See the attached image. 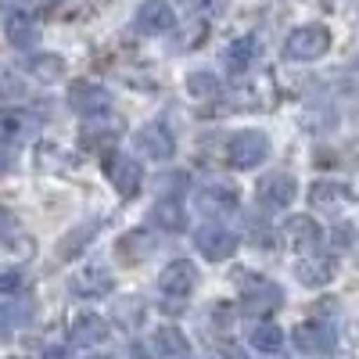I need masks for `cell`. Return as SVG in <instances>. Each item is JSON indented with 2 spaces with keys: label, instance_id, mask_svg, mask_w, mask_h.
<instances>
[{
  "label": "cell",
  "instance_id": "3",
  "mask_svg": "<svg viewBox=\"0 0 359 359\" xmlns=\"http://www.w3.org/2000/svg\"><path fill=\"white\" fill-rule=\"evenodd\" d=\"M194 287H198V269H194V262H187V259L169 262L162 273H158V291H162L165 298H176V302L191 298Z\"/></svg>",
  "mask_w": 359,
  "mask_h": 359
},
{
  "label": "cell",
  "instance_id": "4",
  "mask_svg": "<svg viewBox=\"0 0 359 359\" xmlns=\"http://www.w3.org/2000/svg\"><path fill=\"white\" fill-rule=\"evenodd\" d=\"M194 248H198L208 262H223V259H230V255L237 252V237H233L230 230L216 226V223H208V226H198Z\"/></svg>",
  "mask_w": 359,
  "mask_h": 359
},
{
  "label": "cell",
  "instance_id": "24",
  "mask_svg": "<svg viewBox=\"0 0 359 359\" xmlns=\"http://www.w3.org/2000/svg\"><path fill=\"white\" fill-rule=\"evenodd\" d=\"M118 259H126V262H140L147 252H151V241L144 237V230H130L123 241H118Z\"/></svg>",
  "mask_w": 359,
  "mask_h": 359
},
{
  "label": "cell",
  "instance_id": "34",
  "mask_svg": "<svg viewBox=\"0 0 359 359\" xmlns=\"http://www.w3.org/2000/svg\"><path fill=\"white\" fill-rule=\"evenodd\" d=\"M133 359H147V352H140V345H133Z\"/></svg>",
  "mask_w": 359,
  "mask_h": 359
},
{
  "label": "cell",
  "instance_id": "30",
  "mask_svg": "<svg viewBox=\"0 0 359 359\" xmlns=\"http://www.w3.org/2000/svg\"><path fill=\"white\" fill-rule=\"evenodd\" d=\"M11 165H15V147L0 140V172H8Z\"/></svg>",
  "mask_w": 359,
  "mask_h": 359
},
{
  "label": "cell",
  "instance_id": "35",
  "mask_svg": "<svg viewBox=\"0 0 359 359\" xmlns=\"http://www.w3.org/2000/svg\"><path fill=\"white\" fill-rule=\"evenodd\" d=\"M94 359H111V355H94Z\"/></svg>",
  "mask_w": 359,
  "mask_h": 359
},
{
  "label": "cell",
  "instance_id": "27",
  "mask_svg": "<svg viewBox=\"0 0 359 359\" xmlns=\"http://www.w3.org/2000/svg\"><path fill=\"white\" fill-rule=\"evenodd\" d=\"M22 316H29L25 306H22V309H15V306H4V309H0V341L11 334V327H15V323H22Z\"/></svg>",
  "mask_w": 359,
  "mask_h": 359
},
{
  "label": "cell",
  "instance_id": "33",
  "mask_svg": "<svg viewBox=\"0 0 359 359\" xmlns=\"http://www.w3.org/2000/svg\"><path fill=\"white\" fill-rule=\"evenodd\" d=\"M43 359H72V352H69V348H50Z\"/></svg>",
  "mask_w": 359,
  "mask_h": 359
},
{
  "label": "cell",
  "instance_id": "11",
  "mask_svg": "<svg viewBox=\"0 0 359 359\" xmlns=\"http://www.w3.org/2000/svg\"><path fill=\"white\" fill-rule=\"evenodd\" d=\"M172 25H176V15H172V8L165 4V0H144V4L137 8V29L147 33V36L169 33Z\"/></svg>",
  "mask_w": 359,
  "mask_h": 359
},
{
  "label": "cell",
  "instance_id": "18",
  "mask_svg": "<svg viewBox=\"0 0 359 359\" xmlns=\"http://www.w3.org/2000/svg\"><path fill=\"white\" fill-rule=\"evenodd\" d=\"M108 338V323L94 313H86V316H76L72 320V345L79 348H90V345H101Z\"/></svg>",
  "mask_w": 359,
  "mask_h": 359
},
{
  "label": "cell",
  "instance_id": "29",
  "mask_svg": "<svg viewBox=\"0 0 359 359\" xmlns=\"http://www.w3.org/2000/svg\"><path fill=\"white\" fill-rule=\"evenodd\" d=\"M18 90H22V83L8 69H0V94H18Z\"/></svg>",
  "mask_w": 359,
  "mask_h": 359
},
{
  "label": "cell",
  "instance_id": "5",
  "mask_svg": "<svg viewBox=\"0 0 359 359\" xmlns=\"http://www.w3.org/2000/svg\"><path fill=\"white\" fill-rule=\"evenodd\" d=\"M294 348L306 352V355H331L334 352V331L320 320H309V323H298L294 327Z\"/></svg>",
  "mask_w": 359,
  "mask_h": 359
},
{
  "label": "cell",
  "instance_id": "12",
  "mask_svg": "<svg viewBox=\"0 0 359 359\" xmlns=\"http://www.w3.org/2000/svg\"><path fill=\"white\" fill-rule=\"evenodd\" d=\"M284 237H287L291 248L313 252V248H320V241H323V230H320V223H316L313 216H291V219L284 223Z\"/></svg>",
  "mask_w": 359,
  "mask_h": 359
},
{
  "label": "cell",
  "instance_id": "22",
  "mask_svg": "<svg viewBox=\"0 0 359 359\" xmlns=\"http://www.w3.org/2000/svg\"><path fill=\"white\" fill-rule=\"evenodd\" d=\"M248 341H252V348H259V352H280V348H284V331H280L277 323H255L252 334H248Z\"/></svg>",
  "mask_w": 359,
  "mask_h": 359
},
{
  "label": "cell",
  "instance_id": "20",
  "mask_svg": "<svg viewBox=\"0 0 359 359\" xmlns=\"http://www.w3.org/2000/svg\"><path fill=\"white\" fill-rule=\"evenodd\" d=\"M187 338L184 331H176V327H162V331H155V352L158 359H184L187 355Z\"/></svg>",
  "mask_w": 359,
  "mask_h": 359
},
{
  "label": "cell",
  "instance_id": "13",
  "mask_svg": "<svg viewBox=\"0 0 359 359\" xmlns=\"http://www.w3.org/2000/svg\"><path fill=\"white\" fill-rule=\"evenodd\" d=\"M309 201H313L316 208H323V212H338V208H345V205L355 201V194H352V187H345V184L320 180V184H313V191H309Z\"/></svg>",
  "mask_w": 359,
  "mask_h": 359
},
{
  "label": "cell",
  "instance_id": "16",
  "mask_svg": "<svg viewBox=\"0 0 359 359\" xmlns=\"http://www.w3.org/2000/svg\"><path fill=\"white\" fill-rule=\"evenodd\" d=\"M4 33H8V43H11V47H18V50L36 47V40H40V29H36V22L29 18L25 11H15V15H8Z\"/></svg>",
  "mask_w": 359,
  "mask_h": 359
},
{
  "label": "cell",
  "instance_id": "26",
  "mask_svg": "<svg viewBox=\"0 0 359 359\" xmlns=\"http://www.w3.org/2000/svg\"><path fill=\"white\" fill-rule=\"evenodd\" d=\"M187 94L191 97H216L219 94V79L212 72H191L187 76Z\"/></svg>",
  "mask_w": 359,
  "mask_h": 359
},
{
  "label": "cell",
  "instance_id": "9",
  "mask_svg": "<svg viewBox=\"0 0 359 359\" xmlns=\"http://www.w3.org/2000/svg\"><path fill=\"white\" fill-rule=\"evenodd\" d=\"M255 194H259V201H262L266 208H284V205L294 201L298 184H294V176H287V172H269V176L259 180Z\"/></svg>",
  "mask_w": 359,
  "mask_h": 359
},
{
  "label": "cell",
  "instance_id": "14",
  "mask_svg": "<svg viewBox=\"0 0 359 359\" xmlns=\"http://www.w3.org/2000/svg\"><path fill=\"white\" fill-rule=\"evenodd\" d=\"M111 273H108V266H86L79 269V273L72 277V291L79 298H104L111 291Z\"/></svg>",
  "mask_w": 359,
  "mask_h": 359
},
{
  "label": "cell",
  "instance_id": "6",
  "mask_svg": "<svg viewBox=\"0 0 359 359\" xmlns=\"http://www.w3.org/2000/svg\"><path fill=\"white\" fill-rule=\"evenodd\" d=\"M69 104L86 115V118H97V115H108L111 111V94L97 83H72L69 90Z\"/></svg>",
  "mask_w": 359,
  "mask_h": 359
},
{
  "label": "cell",
  "instance_id": "2",
  "mask_svg": "<svg viewBox=\"0 0 359 359\" xmlns=\"http://www.w3.org/2000/svg\"><path fill=\"white\" fill-rule=\"evenodd\" d=\"M266 155H269V137L259 130H241L226 144V158L233 169H255L259 162H266Z\"/></svg>",
  "mask_w": 359,
  "mask_h": 359
},
{
  "label": "cell",
  "instance_id": "21",
  "mask_svg": "<svg viewBox=\"0 0 359 359\" xmlns=\"http://www.w3.org/2000/svg\"><path fill=\"white\" fill-rule=\"evenodd\" d=\"M198 201L208 216H223V212H233L237 208V194L233 191H223V187H205L198 191Z\"/></svg>",
  "mask_w": 359,
  "mask_h": 359
},
{
  "label": "cell",
  "instance_id": "15",
  "mask_svg": "<svg viewBox=\"0 0 359 359\" xmlns=\"http://www.w3.org/2000/svg\"><path fill=\"white\" fill-rule=\"evenodd\" d=\"M259 54H262L259 40H255V36H241V40H233V43L223 50V62H226L230 72H248V69L259 62Z\"/></svg>",
  "mask_w": 359,
  "mask_h": 359
},
{
  "label": "cell",
  "instance_id": "7",
  "mask_svg": "<svg viewBox=\"0 0 359 359\" xmlns=\"http://www.w3.org/2000/svg\"><path fill=\"white\" fill-rule=\"evenodd\" d=\"M241 302H245V313L248 316H266V313H273L280 309L284 302V294L277 284H269V280H245V291H241Z\"/></svg>",
  "mask_w": 359,
  "mask_h": 359
},
{
  "label": "cell",
  "instance_id": "19",
  "mask_svg": "<svg viewBox=\"0 0 359 359\" xmlns=\"http://www.w3.org/2000/svg\"><path fill=\"white\" fill-rule=\"evenodd\" d=\"M151 219H155V226H162V230H169V233H180V230L187 226L184 205H180L176 198H162V201L151 208Z\"/></svg>",
  "mask_w": 359,
  "mask_h": 359
},
{
  "label": "cell",
  "instance_id": "25",
  "mask_svg": "<svg viewBox=\"0 0 359 359\" xmlns=\"http://www.w3.org/2000/svg\"><path fill=\"white\" fill-rule=\"evenodd\" d=\"M40 118L33 111H0V130L8 133H36Z\"/></svg>",
  "mask_w": 359,
  "mask_h": 359
},
{
  "label": "cell",
  "instance_id": "23",
  "mask_svg": "<svg viewBox=\"0 0 359 359\" xmlns=\"http://www.w3.org/2000/svg\"><path fill=\"white\" fill-rule=\"evenodd\" d=\"M25 69H29V76L50 83V79H57L65 72V62L57 54H36V57H29V62H25Z\"/></svg>",
  "mask_w": 359,
  "mask_h": 359
},
{
  "label": "cell",
  "instance_id": "32",
  "mask_svg": "<svg viewBox=\"0 0 359 359\" xmlns=\"http://www.w3.org/2000/svg\"><path fill=\"white\" fill-rule=\"evenodd\" d=\"M176 4H184L187 11H201V8L208 4V0H176Z\"/></svg>",
  "mask_w": 359,
  "mask_h": 359
},
{
  "label": "cell",
  "instance_id": "10",
  "mask_svg": "<svg viewBox=\"0 0 359 359\" xmlns=\"http://www.w3.org/2000/svg\"><path fill=\"white\" fill-rule=\"evenodd\" d=\"M137 147H140L147 158L165 162V158H172V151H176V140H172V133H169L165 123H147L144 130H137Z\"/></svg>",
  "mask_w": 359,
  "mask_h": 359
},
{
  "label": "cell",
  "instance_id": "17",
  "mask_svg": "<svg viewBox=\"0 0 359 359\" xmlns=\"http://www.w3.org/2000/svg\"><path fill=\"white\" fill-rule=\"evenodd\" d=\"M338 273V266L334 259H302L294 266V277L302 280L306 287H323V284H331Z\"/></svg>",
  "mask_w": 359,
  "mask_h": 359
},
{
  "label": "cell",
  "instance_id": "31",
  "mask_svg": "<svg viewBox=\"0 0 359 359\" xmlns=\"http://www.w3.org/2000/svg\"><path fill=\"white\" fill-rule=\"evenodd\" d=\"M18 287V273H0V291H15Z\"/></svg>",
  "mask_w": 359,
  "mask_h": 359
},
{
  "label": "cell",
  "instance_id": "8",
  "mask_svg": "<svg viewBox=\"0 0 359 359\" xmlns=\"http://www.w3.org/2000/svg\"><path fill=\"white\" fill-rule=\"evenodd\" d=\"M108 180H111V187L123 194V198H133V194L144 187V169L137 165V158L111 155V158H108Z\"/></svg>",
  "mask_w": 359,
  "mask_h": 359
},
{
  "label": "cell",
  "instance_id": "1",
  "mask_svg": "<svg viewBox=\"0 0 359 359\" xmlns=\"http://www.w3.org/2000/svg\"><path fill=\"white\" fill-rule=\"evenodd\" d=\"M327 50H331V33L323 25H298L284 43V54L291 62H316Z\"/></svg>",
  "mask_w": 359,
  "mask_h": 359
},
{
  "label": "cell",
  "instance_id": "28",
  "mask_svg": "<svg viewBox=\"0 0 359 359\" xmlns=\"http://www.w3.org/2000/svg\"><path fill=\"white\" fill-rule=\"evenodd\" d=\"M15 233H18V219L8 212V208H0V237H4V241H11Z\"/></svg>",
  "mask_w": 359,
  "mask_h": 359
}]
</instances>
